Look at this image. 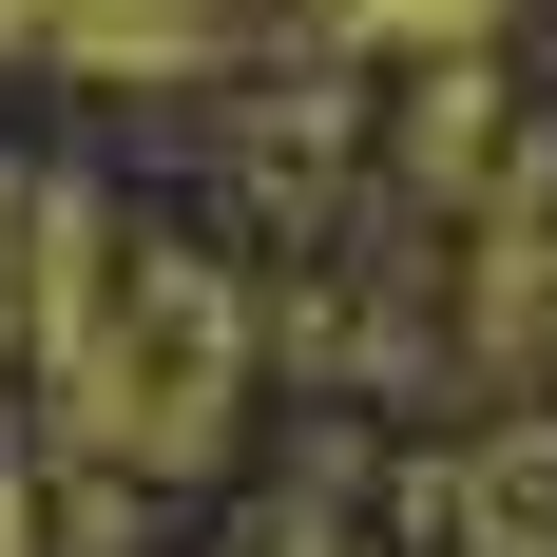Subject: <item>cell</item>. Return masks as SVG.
Masks as SVG:
<instances>
[{
	"label": "cell",
	"mask_w": 557,
	"mask_h": 557,
	"mask_svg": "<svg viewBox=\"0 0 557 557\" xmlns=\"http://www.w3.org/2000/svg\"><path fill=\"white\" fill-rule=\"evenodd\" d=\"M346 20H385V39H443V20H481V0H346Z\"/></svg>",
	"instance_id": "cell-1"
}]
</instances>
